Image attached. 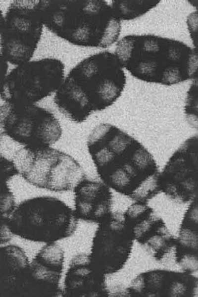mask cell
I'll list each match as a JSON object with an SVG mask.
<instances>
[{
	"mask_svg": "<svg viewBox=\"0 0 198 297\" xmlns=\"http://www.w3.org/2000/svg\"><path fill=\"white\" fill-rule=\"evenodd\" d=\"M44 25L71 44L108 48L120 36L121 20L104 0H41Z\"/></svg>",
	"mask_w": 198,
	"mask_h": 297,
	"instance_id": "3957f363",
	"label": "cell"
},
{
	"mask_svg": "<svg viewBox=\"0 0 198 297\" xmlns=\"http://www.w3.org/2000/svg\"><path fill=\"white\" fill-rule=\"evenodd\" d=\"M117 56L108 51L90 55L68 73L55 93L58 110L81 123L94 112L112 105L121 96L126 77Z\"/></svg>",
	"mask_w": 198,
	"mask_h": 297,
	"instance_id": "6da1fadb",
	"label": "cell"
},
{
	"mask_svg": "<svg viewBox=\"0 0 198 297\" xmlns=\"http://www.w3.org/2000/svg\"><path fill=\"white\" fill-rule=\"evenodd\" d=\"M0 217H8L16 207L15 199L7 183H0Z\"/></svg>",
	"mask_w": 198,
	"mask_h": 297,
	"instance_id": "e0dca14e",
	"label": "cell"
},
{
	"mask_svg": "<svg viewBox=\"0 0 198 297\" xmlns=\"http://www.w3.org/2000/svg\"><path fill=\"white\" fill-rule=\"evenodd\" d=\"M128 156L127 160L142 177L156 171L152 157L142 146L135 145Z\"/></svg>",
	"mask_w": 198,
	"mask_h": 297,
	"instance_id": "9a60e30c",
	"label": "cell"
},
{
	"mask_svg": "<svg viewBox=\"0 0 198 297\" xmlns=\"http://www.w3.org/2000/svg\"><path fill=\"white\" fill-rule=\"evenodd\" d=\"M114 53L132 76L148 83L174 85L198 73V52L172 38L128 35L118 41Z\"/></svg>",
	"mask_w": 198,
	"mask_h": 297,
	"instance_id": "7a4b0ae2",
	"label": "cell"
},
{
	"mask_svg": "<svg viewBox=\"0 0 198 297\" xmlns=\"http://www.w3.org/2000/svg\"><path fill=\"white\" fill-rule=\"evenodd\" d=\"M64 77V65L57 59L30 60L1 79V98L9 103L36 104L55 93Z\"/></svg>",
	"mask_w": 198,
	"mask_h": 297,
	"instance_id": "52a82bcc",
	"label": "cell"
},
{
	"mask_svg": "<svg viewBox=\"0 0 198 297\" xmlns=\"http://www.w3.org/2000/svg\"><path fill=\"white\" fill-rule=\"evenodd\" d=\"M153 220L150 218L144 219L137 223L134 228L133 233L137 238H141L145 236L151 228Z\"/></svg>",
	"mask_w": 198,
	"mask_h": 297,
	"instance_id": "603a6c76",
	"label": "cell"
},
{
	"mask_svg": "<svg viewBox=\"0 0 198 297\" xmlns=\"http://www.w3.org/2000/svg\"><path fill=\"white\" fill-rule=\"evenodd\" d=\"M163 277L162 275L158 273H153L147 278V284L150 287L154 289L158 288L162 284Z\"/></svg>",
	"mask_w": 198,
	"mask_h": 297,
	"instance_id": "4316f807",
	"label": "cell"
},
{
	"mask_svg": "<svg viewBox=\"0 0 198 297\" xmlns=\"http://www.w3.org/2000/svg\"><path fill=\"white\" fill-rule=\"evenodd\" d=\"M192 295L194 297H198V281H197L193 288Z\"/></svg>",
	"mask_w": 198,
	"mask_h": 297,
	"instance_id": "4dcf8cb0",
	"label": "cell"
},
{
	"mask_svg": "<svg viewBox=\"0 0 198 297\" xmlns=\"http://www.w3.org/2000/svg\"><path fill=\"white\" fill-rule=\"evenodd\" d=\"M30 261L24 251L15 245L1 246L0 249V291L10 287L25 271Z\"/></svg>",
	"mask_w": 198,
	"mask_h": 297,
	"instance_id": "7c38bea8",
	"label": "cell"
},
{
	"mask_svg": "<svg viewBox=\"0 0 198 297\" xmlns=\"http://www.w3.org/2000/svg\"><path fill=\"white\" fill-rule=\"evenodd\" d=\"M186 22L194 49L198 52V10L191 13L187 17Z\"/></svg>",
	"mask_w": 198,
	"mask_h": 297,
	"instance_id": "44dd1931",
	"label": "cell"
},
{
	"mask_svg": "<svg viewBox=\"0 0 198 297\" xmlns=\"http://www.w3.org/2000/svg\"><path fill=\"white\" fill-rule=\"evenodd\" d=\"M99 176L106 185L121 192L135 186L142 178L131 163L123 158Z\"/></svg>",
	"mask_w": 198,
	"mask_h": 297,
	"instance_id": "4fadbf2b",
	"label": "cell"
},
{
	"mask_svg": "<svg viewBox=\"0 0 198 297\" xmlns=\"http://www.w3.org/2000/svg\"><path fill=\"white\" fill-rule=\"evenodd\" d=\"M160 0H114L111 6L121 20H131L141 17L155 7Z\"/></svg>",
	"mask_w": 198,
	"mask_h": 297,
	"instance_id": "5bb4252c",
	"label": "cell"
},
{
	"mask_svg": "<svg viewBox=\"0 0 198 297\" xmlns=\"http://www.w3.org/2000/svg\"><path fill=\"white\" fill-rule=\"evenodd\" d=\"M159 178L156 171L142 178L133 189L132 196L139 200H145L156 192Z\"/></svg>",
	"mask_w": 198,
	"mask_h": 297,
	"instance_id": "2e32d148",
	"label": "cell"
},
{
	"mask_svg": "<svg viewBox=\"0 0 198 297\" xmlns=\"http://www.w3.org/2000/svg\"><path fill=\"white\" fill-rule=\"evenodd\" d=\"M189 2L198 10V0H189Z\"/></svg>",
	"mask_w": 198,
	"mask_h": 297,
	"instance_id": "1f68e13d",
	"label": "cell"
},
{
	"mask_svg": "<svg viewBox=\"0 0 198 297\" xmlns=\"http://www.w3.org/2000/svg\"><path fill=\"white\" fill-rule=\"evenodd\" d=\"M192 80L187 92L185 110L188 115L198 118V73Z\"/></svg>",
	"mask_w": 198,
	"mask_h": 297,
	"instance_id": "ac0fdd59",
	"label": "cell"
},
{
	"mask_svg": "<svg viewBox=\"0 0 198 297\" xmlns=\"http://www.w3.org/2000/svg\"><path fill=\"white\" fill-rule=\"evenodd\" d=\"M0 244H4L9 241L12 237L13 234L7 225L1 221Z\"/></svg>",
	"mask_w": 198,
	"mask_h": 297,
	"instance_id": "83f0119b",
	"label": "cell"
},
{
	"mask_svg": "<svg viewBox=\"0 0 198 297\" xmlns=\"http://www.w3.org/2000/svg\"><path fill=\"white\" fill-rule=\"evenodd\" d=\"M0 116L1 134L24 146H51L62 134L55 116L36 104L5 102L0 106Z\"/></svg>",
	"mask_w": 198,
	"mask_h": 297,
	"instance_id": "ba28073f",
	"label": "cell"
},
{
	"mask_svg": "<svg viewBox=\"0 0 198 297\" xmlns=\"http://www.w3.org/2000/svg\"><path fill=\"white\" fill-rule=\"evenodd\" d=\"M145 282L143 278L139 277L133 283V288L136 290H141L144 286Z\"/></svg>",
	"mask_w": 198,
	"mask_h": 297,
	"instance_id": "f546056e",
	"label": "cell"
},
{
	"mask_svg": "<svg viewBox=\"0 0 198 297\" xmlns=\"http://www.w3.org/2000/svg\"><path fill=\"white\" fill-rule=\"evenodd\" d=\"M100 271L90 254L74 255L65 274L62 297H99L108 294Z\"/></svg>",
	"mask_w": 198,
	"mask_h": 297,
	"instance_id": "30bf717a",
	"label": "cell"
},
{
	"mask_svg": "<svg viewBox=\"0 0 198 297\" xmlns=\"http://www.w3.org/2000/svg\"><path fill=\"white\" fill-rule=\"evenodd\" d=\"M147 210V207L143 203H133L128 208L127 215L130 218L135 219L143 215Z\"/></svg>",
	"mask_w": 198,
	"mask_h": 297,
	"instance_id": "cb8c5ba5",
	"label": "cell"
},
{
	"mask_svg": "<svg viewBox=\"0 0 198 297\" xmlns=\"http://www.w3.org/2000/svg\"><path fill=\"white\" fill-rule=\"evenodd\" d=\"M148 245L152 249L159 250L165 247V240L161 236L154 235L149 239Z\"/></svg>",
	"mask_w": 198,
	"mask_h": 297,
	"instance_id": "484cf974",
	"label": "cell"
},
{
	"mask_svg": "<svg viewBox=\"0 0 198 297\" xmlns=\"http://www.w3.org/2000/svg\"><path fill=\"white\" fill-rule=\"evenodd\" d=\"M179 242L184 247L196 249L198 248V233L190 228H184L179 234Z\"/></svg>",
	"mask_w": 198,
	"mask_h": 297,
	"instance_id": "d6986e66",
	"label": "cell"
},
{
	"mask_svg": "<svg viewBox=\"0 0 198 297\" xmlns=\"http://www.w3.org/2000/svg\"><path fill=\"white\" fill-rule=\"evenodd\" d=\"M187 291L186 285L180 281L173 282L170 288V295L172 297H181L185 294Z\"/></svg>",
	"mask_w": 198,
	"mask_h": 297,
	"instance_id": "d4e9b609",
	"label": "cell"
},
{
	"mask_svg": "<svg viewBox=\"0 0 198 297\" xmlns=\"http://www.w3.org/2000/svg\"><path fill=\"white\" fill-rule=\"evenodd\" d=\"M12 160L28 183L52 192L73 190L86 178L74 157L51 146H24L15 151Z\"/></svg>",
	"mask_w": 198,
	"mask_h": 297,
	"instance_id": "5b68a950",
	"label": "cell"
},
{
	"mask_svg": "<svg viewBox=\"0 0 198 297\" xmlns=\"http://www.w3.org/2000/svg\"><path fill=\"white\" fill-rule=\"evenodd\" d=\"M188 217L191 222L198 224V204L194 205L190 208Z\"/></svg>",
	"mask_w": 198,
	"mask_h": 297,
	"instance_id": "f1b7e54d",
	"label": "cell"
},
{
	"mask_svg": "<svg viewBox=\"0 0 198 297\" xmlns=\"http://www.w3.org/2000/svg\"><path fill=\"white\" fill-rule=\"evenodd\" d=\"M75 213L79 220L99 223L107 217L112 197L104 183L86 178L73 190Z\"/></svg>",
	"mask_w": 198,
	"mask_h": 297,
	"instance_id": "8fae6325",
	"label": "cell"
},
{
	"mask_svg": "<svg viewBox=\"0 0 198 297\" xmlns=\"http://www.w3.org/2000/svg\"><path fill=\"white\" fill-rule=\"evenodd\" d=\"M64 263L62 248L56 242L45 244L21 278L16 296H62L60 282Z\"/></svg>",
	"mask_w": 198,
	"mask_h": 297,
	"instance_id": "9c48e42d",
	"label": "cell"
},
{
	"mask_svg": "<svg viewBox=\"0 0 198 297\" xmlns=\"http://www.w3.org/2000/svg\"><path fill=\"white\" fill-rule=\"evenodd\" d=\"M41 0H14L0 20L1 59L16 66L30 60L44 27Z\"/></svg>",
	"mask_w": 198,
	"mask_h": 297,
	"instance_id": "8992f818",
	"label": "cell"
},
{
	"mask_svg": "<svg viewBox=\"0 0 198 297\" xmlns=\"http://www.w3.org/2000/svg\"><path fill=\"white\" fill-rule=\"evenodd\" d=\"M13 235L28 241L48 244L72 236L79 219L73 209L51 196H38L17 205L7 218L1 219Z\"/></svg>",
	"mask_w": 198,
	"mask_h": 297,
	"instance_id": "277c9868",
	"label": "cell"
},
{
	"mask_svg": "<svg viewBox=\"0 0 198 297\" xmlns=\"http://www.w3.org/2000/svg\"><path fill=\"white\" fill-rule=\"evenodd\" d=\"M181 267L186 271L194 272L198 270V257L193 254H185L180 259Z\"/></svg>",
	"mask_w": 198,
	"mask_h": 297,
	"instance_id": "7402d4cb",
	"label": "cell"
},
{
	"mask_svg": "<svg viewBox=\"0 0 198 297\" xmlns=\"http://www.w3.org/2000/svg\"><path fill=\"white\" fill-rule=\"evenodd\" d=\"M0 183H7L13 176L18 174L13 161L2 156L0 157Z\"/></svg>",
	"mask_w": 198,
	"mask_h": 297,
	"instance_id": "ffe728a7",
	"label": "cell"
}]
</instances>
